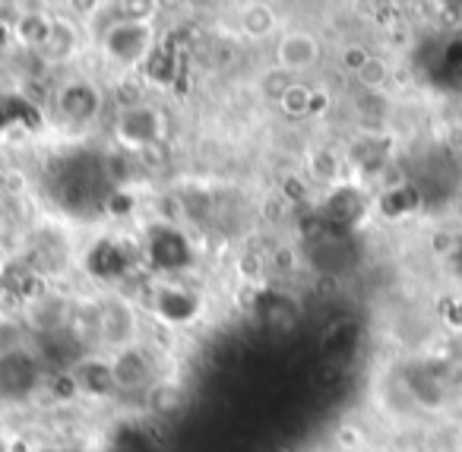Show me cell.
Masks as SVG:
<instances>
[{"label":"cell","instance_id":"1","mask_svg":"<svg viewBox=\"0 0 462 452\" xmlns=\"http://www.w3.org/2000/svg\"><path fill=\"white\" fill-rule=\"evenodd\" d=\"M98 48L108 64L136 70L155 51V20H111L98 39Z\"/></svg>","mask_w":462,"mask_h":452},{"label":"cell","instance_id":"2","mask_svg":"<svg viewBox=\"0 0 462 452\" xmlns=\"http://www.w3.org/2000/svg\"><path fill=\"white\" fill-rule=\"evenodd\" d=\"M96 317H98V342L111 355L140 345V317H136V307L124 294H105L96 304Z\"/></svg>","mask_w":462,"mask_h":452},{"label":"cell","instance_id":"3","mask_svg":"<svg viewBox=\"0 0 462 452\" xmlns=\"http://www.w3.org/2000/svg\"><path fill=\"white\" fill-rule=\"evenodd\" d=\"M111 364V380H115V392H152L155 386V361L149 357V351L143 345L127 351H117L108 357Z\"/></svg>","mask_w":462,"mask_h":452},{"label":"cell","instance_id":"4","mask_svg":"<svg viewBox=\"0 0 462 452\" xmlns=\"http://www.w3.org/2000/svg\"><path fill=\"white\" fill-rule=\"evenodd\" d=\"M273 58H276V67L282 73H308L320 64L323 48L320 39L308 29H289V32L276 35V48H273Z\"/></svg>","mask_w":462,"mask_h":452},{"label":"cell","instance_id":"5","mask_svg":"<svg viewBox=\"0 0 462 452\" xmlns=\"http://www.w3.org/2000/svg\"><path fill=\"white\" fill-rule=\"evenodd\" d=\"M102 89L89 79H70L54 92V111L67 124H92L102 115Z\"/></svg>","mask_w":462,"mask_h":452},{"label":"cell","instance_id":"6","mask_svg":"<svg viewBox=\"0 0 462 452\" xmlns=\"http://www.w3.org/2000/svg\"><path fill=\"white\" fill-rule=\"evenodd\" d=\"M162 130H165V121H162V111L152 108V105H140V108L121 111L115 121V136L124 149H149L162 140Z\"/></svg>","mask_w":462,"mask_h":452},{"label":"cell","instance_id":"7","mask_svg":"<svg viewBox=\"0 0 462 452\" xmlns=\"http://www.w3.org/2000/svg\"><path fill=\"white\" fill-rule=\"evenodd\" d=\"M146 250H149V260H152V266L159 269V272H180V269L193 260L187 237L180 235V228H174V225H168V222H159L149 228Z\"/></svg>","mask_w":462,"mask_h":452},{"label":"cell","instance_id":"8","mask_svg":"<svg viewBox=\"0 0 462 452\" xmlns=\"http://www.w3.org/2000/svg\"><path fill=\"white\" fill-rule=\"evenodd\" d=\"M199 307H203V304H199L197 294H193L190 288H184V285H174V281L159 285L152 291V313L168 326L193 323V319L199 317Z\"/></svg>","mask_w":462,"mask_h":452},{"label":"cell","instance_id":"9","mask_svg":"<svg viewBox=\"0 0 462 452\" xmlns=\"http://www.w3.org/2000/svg\"><path fill=\"white\" fill-rule=\"evenodd\" d=\"M70 376L79 389V399H108L115 392V380H111V364L108 357L89 355L70 367Z\"/></svg>","mask_w":462,"mask_h":452},{"label":"cell","instance_id":"10","mask_svg":"<svg viewBox=\"0 0 462 452\" xmlns=\"http://www.w3.org/2000/svg\"><path fill=\"white\" fill-rule=\"evenodd\" d=\"M79 48V23L73 16H60L54 14L51 16V32H48V42L42 48L51 64H60V60H70Z\"/></svg>","mask_w":462,"mask_h":452},{"label":"cell","instance_id":"11","mask_svg":"<svg viewBox=\"0 0 462 452\" xmlns=\"http://www.w3.org/2000/svg\"><path fill=\"white\" fill-rule=\"evenodd\" d=\"M48 32H51V16H45L42 10H26L23 7V14L16 16V23L10 26V35H14L16 42H20L23 48H29V51H39L45 48L48 42Z\"/></svg>","mask_w":462,"mask_h":452},{"label":"cell","instance_id":"12","mask_svg":"<svg viewBox=\"0 0 462 452\" xmlns=\"http://www.w3.org/2000/svg\"><path fill=\"white\" fill-rule=\"evenodd\" d=\"M421 209V197H418L415 187L402 184V187H393V190L383 193V199H380V212H383L386 218H393V222H399V218L411 216V212Z\"/></svg>","mask_w":462,"mask_h":452},{"label":"cell","instance_id":"13","mask_svg":"<svg viewBox=\"0 0 462 452\" xmlns=\"http://www.w3.org/2000/svg\"><path fill=\"white\" fill-rule=\"evenodd\" d=\"M276 14H273V7H266V4H251V7H245V16H241V29H245L247 39H266V35H276Z\"/></svg>","mask_w":462,"mask_h":452},{"label":"cell","instance_id":"14","mask_svg":"<svg viewBox=\"0 0 462 452\" xmlns=\"http://www.w3.org/2000/svg\"><path fill=\"white\" fill-rule=\"evenodd\" d=\"M390 77H393V64H390V60L380 58V54H371V58H367V64L361 67L358 73H355V83H358L365 92H380V89H386Z\"/></svg>","mask_w":462,"mask_h":452},{"label":"cell","instance_id":"15","mask_svg":"<svg viewBox=\"0 0 462 452\" xmlns=\"http://www.w3.org/2000/svg\"><path fill=\"white\" fill-rule=\"evenodd\" d=\"M310 98H314V89L304 83H291L289 89L282 92V98H279V108H282L285 117H291V121H298V117H310Z\"/></svg>","mask_w":462,"mask_h":452},{"label":"cell","instance_id":"16","mask_svg":"<svg viewBox=\"0 0 462 452\" xmlns=\"http://www.w3.org/2000/svg\"><path fill=\"white\" fill-rule=\"evenodd\" d=\"M339 168H342V161H339V155H336L333 149H314V152H310V159H308L310 178L320 180V184H329V180L339 178Z\"/></svg>","mask_w":462,"mask_h":452},{"label":"cell","instance_id":"17","mask_svg":"<svg viewBox=\"0 0 462 452\" xmlns=\"http://www.w3.org/2000/svg\"><path fill=\"white\" fill-rule=\"evenodd\" d=\"M291 83H295V79H289V73H282L279 67H270V70L260 77V92H263L266 98H273V102H279L282 92L289 89Z\"/></svg>","mask_w":462,"mask_h":452},{"label":"cell","instance_id":"18","mask_svg":"<svg viewBox=\"0 0 462 452\" xmlns=\"http://www.w3.org/2000/svg\"><path fill=\"white\" fill-rule=\"evenodd\" d=\"M336 446H339L342 452H361L365 449V430H361L358 424H342L339 430H336Z\"/></svg>","mask_w":462,"mask_h":452},{"label":"cell","instance_id":"19","mask_svg":"<svg viewBox=\"0 0 462 452\" xmlns=\"http://www.w3.org/2000/svg\"><path fill=\"white\" fill-rule=\"evenodd\" d=\"M367 58H371V51H367L365 45H358V42H352V45L342 48L339 64H342V70H348V73H352V77H355V73H358L361 67L367 64Z\"/></svg>","mask_w":462,"mask_h":452},{"label":"cell","instance_id":"20","mask_svg":"<svg viewBox=\"0 0 462 452\" xmlns=\"http://www.w3.org/2000/svg\"><path fill=\"white\" fill-rule=\"evenodd\" d=\"M440 323L449 332H459L462 336V298H447L440 304Z\"/></svg>","mask_w":462,"mask_h":452},{"label":"cell","instance_id":"21","mask_svg":"<svg viewBox=\"0 0 462 452\" xmlns=\"http://www.w3.org/2000/svg\"><path fill=\"white\" fill-rule=\"evenodd\" d=\"M430 250H434L437 256H453L456 250H459V237L449 235V231H434V235H430Z\"/></svg>","mask_w":462,"mask_h":452},{"label":"cell","instance_id":"22","mask_svg":"<svg viewBox=\"0 0 462 452\" xmlns=\"http://www.w3.org/2000/svg\"><path fill=\"white\" fill-rule=\"evenodd\" d=\"M51 392H54V395H58V399H60V401H70V399H79V389H77V383H73L70 370H67V374H60V376H58V380H54Z\"/></svg>","mask_w":462,"mask_h":452},{"label":"cell","instance_id":"23","mask_svg":"<svg viewBox=\"0 0 462 452\" xmlns=\"http://www.w3.org/2000/svg\"><path fill=\"white\" fill-rule=\"evenodd\" d=\"M26 187H29V180H26V174H23V171H7L4 178H0V190L10 193V197H20V193H26Z\"/></svg>","mask_w":462,"mask_h":452},{"label":"cell","instance_id":"24","mask_svg":"<svg viewBox=\"0 0 462 452\" xmlns=\"http://www.w3.org/2000/svg\"><path fill=\"white\" fill-rule=\"evenodd\" d=\"M329 108V96L320 89H314V98H310V117H323Z\"/></svg>","mask_w":462,"mask_h":452},{"label":"cell","instance_id":"25","mask_svg":"<svg viewBox=\"0 0 462 452\" xmlns=\"http://www.w3.org/2000/svg\"><path fill=\"white\" fill-rule=\"evenodd\" d=\"M365 452H393L390 446H374V449H365Z\"/></svg>","mask_w":462,"mask_h":452},{"label":"cell","instance_id":"26","mask_svg":"<svg viewBox=\"0 0 462 452\" xmlns=\"http://www.w3.org/2000/svg\"><path fill=\"white\" fill-rule=\"evenodd\" d=\"M270 452H291V449H282V446H279V449H270Z\"/></svg>","mask_w":462,"mask_h":452},{"label":"cell","instance_id":"27","mask_svg":"<svg viewBox=\"0 0 462 452\" xmlns=\"http://www.w3.org/2000/svg\"><path fill=\"white\" fill-rule=\"evenodd\" d=\"M0 452H4V446H0Z\"/></svg>","mask_w":462,"mask_h":452}]
</instances>
